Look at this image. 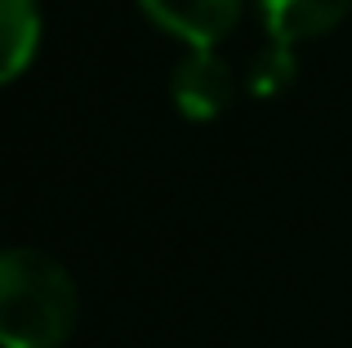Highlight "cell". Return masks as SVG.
<instances>
[{
    "label": "cell",
    "mask_w": 352,
    "mask_h": 348,
    "mask_svg": "<svg viewBox=\"0 0 352 348\" xmlns=\"http://www.w3.org/2000/svg\"><path fill=\"white\" fill-rule=\"evenodd\" d=\"M80 295L72 272L36 246H9L0 254V344L63 348L76 331Z\"/></svg>",
    "instance_id": "obj_1"
},
{
    "label": "cell",
    "mask_w": 352,
    "mask_h": 348,
    "mask_svg": "<svg viewBox=\"0 0 352 348\" xmlns=\"http://www.w3.org/2000/svg\"><path fill=\"white\" fill-rule=\"evenodd\" d=\"M170 98L188 121H214L236 98V72L219 50H188L170 72Z\"/></svg>",
    "instance_id": "obj_2"
},
{
    "label": "cell",
    "mask_w": 352,
    "mask_h": 348,
    "mask_svg": "<svg viewBox=\"0 0 352 348\" xmlns=\"http://www.w3.org/2000/svg\"><path fill=\"white\" fill-rule=\"evenodd\" d=\"M138 9L156 32L183 41L188 50H214L236 32L245 0H138Z\"/></svg>",
    "instance_id": "obj_3"
},
{
    "label": "cell",
    "mask_w": 352,
    "mask_h": 348,
    "mask_svg": "<svg viewBox=\"0 0 352 348\" xmlns=\"http://www.w3.org/2000/svg\"><path fill=\"white\" fill-rule=\"evenodd\" d=\"M254 9L263 18L267 41L299 50V45L321 41V36L335 32L348 18L352 0H254Z\"/></svg>",
    "instance_id": "obj_4"
},
{
    "label": "cell",
    "mask_w": 352,
    "mask_h": 348,
    "mask_svg": "<svg viewBox=\"0 0 352 348\" xmlns=\"http://www.w3.org/2000/svg\"><path fill=\"white\" fill-rule=\"evenodd\" d=\"M41 0H0V80H18L41 54Z\"/></svg>",
    "instance_id": "obj_5"
},
{
    "label": "cell",
    "mask_w": 352,
    "mask_h": 348,
    "mask_svg": "<svg viewBox=\"0 0 352 348\" xmlns=\"http://www.w3.org/2000/svg\"><path fill=\"white\" fill-rule=\"evenodd\" d=\"M294 54H299V50L267 41L263 54H258V58L250 63V72H245V89H250L254 98H276V94H285V89L294 85V67H299V58H294Z\"/></svg>",
    "instance_id": "obj_6"
}]
</instances>
